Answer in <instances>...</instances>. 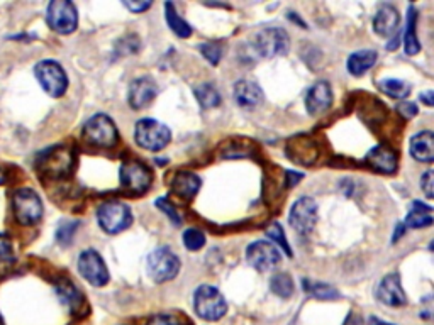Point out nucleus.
I'll list each match as a JSON object with an SVG mask.
<instances>
[{"label":"nucleus","mask_w":434,"mask_h":325,"mask_svg":"<svg viewBox=\"0 0 434 325\" xmlns=\"http://www.w3.org/2000/svg\"><path fill=\"white\" fill-rule=\"evenodd\" d=\"M13 209L14 217L22 225L38 224L41 221L42 212H45L41 198L33 188H19L15 191L13 197Z\"/></svg>","instance_id":"nucleus-3"},{"label":"nucleus","mask_w":434,"mask_h":325,"mask_svg":"<svg viewBox=\"0 0 434 325\" xmlns=\"http://www.w3.org/2000/svg\"><path fill=\"white\" fill-rule=\"evenodd\" d=\"M84 138L99 148H112L117 143V127L105 113L90 117L84 125Z\"/></svg>","instance_id":"nucleus-8"},{"label":"nucleus","mask_w":434,"mask_h":325,"mask_svg":"<svg viewBox=\"0 0 434 325\" xmlns=\"http://www.w3.org/2000/svg\"><path fill=\"white\" fill-rule=\"evenodd\" d=\"M3 182H6V173H3L2 168H0V185H2Z\"/></svg>","instance_id":"nucleus-46"},{"label":"nucleus","mask_w":434,"mask_h":325,"mask_svg":"<svg viewBox=\"0 0 434 325\" xmlns=\"http://www.w3.org/2000/svg\"><path fill=\"white\" fill-rule=\"evenodd\" d=\"M146 325H189L185 319L180 315H173V313H156L148 320Z\"/></svg>","instance_id":"nucleus-38"},{"label":"nucleus","mask_w":434,"mask_h":325,"mask_svg":"<svg viewBox=\"0 0 434 325\" xmlns=\"http://www.w3.org/2000/svg\"><path fill=\"white\" fill-rule=\"evenodd\" d=\"M304 288L309 295H312L318 300H336L339 299L338 290L327 283H319V281H304Z\"/></svg>","instance_id":"nucleus-31"},{"label":"nucleus","mask_w":434,"mask_h":325,"mask_svg":"<svg viewBox=\"0 0 434 325\" xmlns=\"http://www.w3.org/2000/svg\"><path fill=\"white\" fill-rule=\"evenodd\" d=\"M410 156L421 163H433L434 159V139L431 131H422L412 136L409 143Z\"/></svg>","instance_id":"nucleus-21"},{"label":"nucleus","mask_w":434,"mask_h":325,"mask_svg":"<svg viewBox=\"0 0 434 325\" xmlns=\"http://www.w3.org/2000/svg\"><path fill=\"white\" fill-rule=\"evenodd\" d=\"M158 95V87L150 77H141L132 80V84L129 85V93L127 100L134 111H141V109L148 107L151 102L155 100V97Z\"/></svg>","instance_id":"nucleus-15"},{"label":"nucleus","mask_w":434,"mask_h":325,"mask_svg":"<svg viewBox=\"0 0 434 325\" xmlns=\"http://www.w3.org/2000/svg\"><path fill=\"white\" fill-rule=\"evenodd\" d=\"M421 102L422 104H426L428 105V107H433V104H434V95H433V92H424V93H421Z\"/></svg>","instance_id":"nucleus-45"},{"label":"nucleus","mask_w":434,"mask_h":325,"mask_svg":"<svg viewBox=\"0 0 434 325\" xmlns=\"http://www.w3.org/2000/svg\"><path fill=\"white\" fill-rule=\"evenodd\" d=\"M97 221L107 234H119L132 224V212L126 203L111 200L99 207Z\"/></svg>","instance_id":"nucleus-5"},{"label":"nucleus","mask_w":434,"mask_h":325,"mask_svg":"<svg viewBox=\"0 0 434 325\" xmlns=\"http://www.w3.org/2000/svg\"><path fill=\"white\" fill-rule=\"evenodd\" d=\"M377 299L382 303L389 305V307H402L408 303V296H405L404 288L401 285V278L397 273L394 275H387L378 283L377 287Z\"/></svg>","instance_id":"nucleus-17"},{"label":"nucleus","mask_w":434,"mask_h":325,"mask_svg":"<svg viewBox=\"0 0 434 325\" xmlns=\"http://www.w3.org/2000/svg\"><path fill=\"white\" fill-rule=\"evenodd\" d=\"M56 290H58V295H60L61 301L68 305L72 310H77V308L82 305V301H84V296H82V293L78 292V288L72 283V281H68V280L60 281Z\"/></svg>","instance_id":"nucleus-30"},{"label":"nucleus","mask_w":434,"mask_h":325,"mask_svg":"<svg viewBox=\"0 0 434 325\" xmlns=\"http://www.w3.org/2000/svg\"><path fill=\"white\" fill-rule=\"evenodd\" d=\"M421 188L424 190V195L428 198H433V171H426L421 178Z\"/></svg>","instance_id":"nucleus-42"},{"label":"nucleus","mask_w":434,"mask_h":325,"mask_svg":"<svg viewBox=\"0 0 434 325\" xmlns=\"http://www.w3.org/2000/svg\"><path fill=\"white\" fill-rule=\"evenodd\" d=\"M78 225H80V222L77 221H63L60 225H58V230H56V241L60 242L61 246H68L70 242H72L73 236H75Z\"/></svg>","instance_id":"nucleus-33"},{"label":"nucleus","mask_w":434,"mask_h":325,"mask_svg":"<svg viewBox=\"0 0 434 325\" xmlns=\"http://www.w3.org/2000/svg\"><path fill=\"white\" fill-rule=\"evenodd\" d=\"M194 93L202 109H214L221 105V93L212 84H201L195 87Z\"/></svg>","instance_id":"nucleus-28"},{"label":"nucleus","mask_w":434,"mask_h":325,"mask_svg":"<svg viewBox=\"0 0 434 325\" xmlns=\"http://www.w3.org/2000/svg\"><path fill=\"white\" fill-rule=\"evenodd\" d=\"M171 139L170 129L156 119H141L134 125V141L148 151H162Z\"/></svg>","instance_id":"nucleus-2"},{"label":"nucleus","mask_w":434,"mask_h":325,"mask_svg":"<svg viewBox=\"0 0 434 325\" xmlns=\"http://www.w3.org/2000/svg\"><path fill=\"white\" fill-rule=\"evenodd\" d=\"M194 310L201 319L216 322L228 312V301L216 287L201 285L194 293Z\"/></svg>","instance_id":"nucleus-1"},{"label":"nucleus","mask_w":434,"mask_h":325,"mask_svg":"<svg viewBox=\"0 0 434 325\" xmlns=\"http://www.w3.org/2000/svg\"><path fill=\"white\" fill-rule=\"evenodd\" d=\"M288 156L300 164H312L318 158V150L311 143V139L295 138L288 144Z\"/></svg>","instance_id":"nucleus-23"},{"label":"nucleus","mask_w":434,"mask_h":325,"mask_svg":"<svg viewBox=\"0 0 434 325\" xmlns=\"http://www.w3.org/2000/svg\"><path fill=\"white\" fill-rule=\"evenodd\" d=\"M397 111L404 119H410V117L417 116V107L412 102H401V104L397 105Z\"/></svg>","instance_id":"nucleus-41"},{"label":"nucleus","mask_w":434,"mask_h":325,"mask_svg":"<svg viewBox=\"0 0 434 325\" xmlns=\"http://www.w3.org/2000/svg\"><path fill=\"white\" fill-rule=\"evenodd\" d=\"M398 22H401V17L396 7L390 3H382L373 17V31L378 36L390 38L397 33Z\"/></svg>","instance_id":"nucleus-18"},{"label":"nucleus","mask_w":434,"mask_h":325,"mask_svg":"<svg viewBox=\"0 0 434 325\" xmlns=\"http://www.w3.org/2000/svg\"><path fill=\"white\" fill-rule=\"evenodd\" d=\"M343 325H363V320H362V317H359L357 312H350V315L346 317L345 324H343Z\"/></svg>","instance_id":"nucleus-44"},{"label":"nucleus","mask_w":434,"mask_h":325,"mask_svg":"<svg viewBox=\"0 0 434 325\" xmlns=\"http://www.w3.org/2000/svg\"><path fill=\"white\" fill-rule=\"evenodd\" d=\"M165 9H166V13H165L166 24L171 29V33L177 34V36L182 38V39L190 38L192 36V27H190L189 22H185L182 17H180L177 9L173 7V3L166 2Z\"/></svg>","instance_id":"nucleus-27"},{"label":"nucleus","mask_w":434,"mask_h":325,"mask_svg":"<svg viewBox=\"0 0 434 325\" xmlns=\"http://www.w3.org/2000/svg\"><path fill=\"white\" fill-rule=\"evenodd\" d=\"M270 290L280 299H288L294 293V280L287 273H279L270 280Z\"/></svg>","instance_id":"nucleus-32"},{"label":"nucleus","mask_w":434,"mask_h":325,"mask_svg":"<svg viewBox=\"0 0 434 325\" xmlns=\"http://www.w3.org/2000/svg\"><path fill=\"white\" fill-rule=\"evenodd\" d=\"M246 260L258 271H270V269L277 268L281 256L280 251L272 242L256 241L251 242L248 246V249H246Z\"/></svg>","instance_id":"nucleus-13"},{"label":"nucleus","mask_w":434,"mask_h":325,"mask_svg":"<svg viewBox=\"0 0 434 325\" xmlns=\"http://www.w3.org/2000/svg\"><path fill=\"white\" fill-rule=\"evenodd\" d=\"M201 178L190 171H180L175 175L173 182H171V188L175 193L182 198H194L197 195L199 188H201Z\"/></svg>","instance_id":"nucleus-22"},{"label":"nucleus","mask_w":434,"mask_h":325,"mask_svg":"<svg viewBox=\"0 0 434 325\" xmlns=\"http://www.w3.org/2000/svg\"><path fill=\"white\" fill-rule=\"evenodd\" d=\"M46 21L54 33L72 34L78 26L75 3L68 0H53L46 10Z\"/></svg>","instance_id":"nucleus-9"},{"label":"nucleus","mask_w":434,"mask_h":325,"mask_svg":"<svg viewBox=\"0 0 434 325\" xmlns=\"http://www.w3.org/2000/svg\"><path fill=\"white\" fill-rule=\"evenodd\" d=\"M199 49H201L202 56H204L206 60H209L210 65H219V61H221L222 58V46L219 45V42L207 41L204 45L199 46Z\"/></svg>","instance_id":"nucleus-35"},{"label":"nucleus","mask_w":434,"mask_h":325,"mask_svg":"<svg viewBox=\"0 0 434 325\" xmlns=\"http://www.w3.org/2000/svg\"><path fill=\"white\" fill-rule=\"evenodd\" d=\"M288 222L299 234H304V236L311 234L316 227V222H318V203L311 197L299 198L292 205L290 214H288Z\"/></svg>","instance_id":"nucleus-12"},{"label":"nucleus","mask_w":434,"mask_h":325,"mask_svg":"<svg viewBox=\"0 0 434 325\" xmlns=\"http://www.w3.org/2000/svg\"><path fill=\"white\" fill-rule=\"evenodd\" d=\"M377 58H378L377 51H373V49L357 51V53L350 54V58H348V63H346L348 72H350L353 77L365 75L371 66L377 63Z\"/></svg>","instance_id":"nucleus-24"},{"label":"nucleus","mask_w":434,"mask_h":325,"mask_svg":"<svg viewBox=\"0 0 434 325\" xmlns=\"http://www.w3.org/2000/svg\"><path fill=\"white\" fill-rule=\"evenodd\" d=\"M138 49H139V38L134 36V34H129V36L121 39V41L117 42L116 53L123 54V56H129V54H134Z\"/></svg>","instance_id":"nucleus-37"},{"label":"nucleus","mask_w":434,"mask_h":325,"mask_svg":"<svg viewBox=\"0 0 434 325\" xmlns=\"http://www.w3.org/2000/svg\"><path fill=\"white\" fill-rule=\"evenodd\" d=\"M416 24H417V13L414 7H409L408 24H405V34H404V48L405 54H409V56H416L421 51V42L416 34Z\"/></svg>","instance_id":"nucleus-25"},{"label":"nucleus","mask_w":434,"mask_h":325,"mask_svg":"<svg viewBox=\"0 0 434 325\" xmlns=\"http://www.w3.org/2000/svg\"><path fill=\"white\" fill-rule=\"evenodd\" d=\"M234 100L243 109H256L263 102V90L251 80H240L234 85Z\"/></svg>","instance_id":"nucleus-19"},{"label":"nucleus","mask_w":434,"mask_h":325,"mask_svg":"<svg viewBox=\"0 0 434 325\" xmlns=\"http://www.w3.org/2000/svg\"><path fill=\"white\" fill-rule=\"evenodd\" d=\"M156 207H158V209L162 210V212L165 214L168 219H170L171 224L182 225V219H180V214L177 212V209L173 207V203L168 200V198H158V200H156Z\"/></svg>","instance_id":"nucleus-39"},{"label":"nucleus","mask_w":434,"mask_h":325,"mask_svg":"<svg viewBox=\"0 0 434 325\" xmlns=\"http://www.w3.org/2000/svg\"><path fill=\"white\" fill-rule=\"evenodd\" d=\"M373 325H394V324L383 322V320H373Z\"/></svg>","instance_id":"nucleus-47"},{"label":"nucleus","mask_w":434,"mask_h":325,"mask_svg":"<svg viewBox=\"0 0 434 325\" xmlns=\"http://www.w3.org/2000/svg\"><path fill=\"white\" fill-rule=\"evenodd\" d=\"M253 48L263 58L280 56L290 48V38L281 27H265L253 38Z\"/></svg>","instance_id":"nucleus-6"},{"label":"nucleus","mask_w":434,"mask_h":325,"mask_svg":"<svg viewBox=\"0 0 434 325\" xmlns=\"http://www.w3.org/2000/svg\"><path fill=\"white\" fill-rule=\"evenodd\" d=\"M78 271L92 287H105L109 283V269L100 254L93 249H87L78 257Z\"/></svg>","instance_id":"nucleus-11"},{"label":"nucleus","mask_w":434,"mask_h":325,"mask_svg":"<svg viewBox=\"0 0 434 325\" xmlns=\"http://www.w3.org/2000/svg\"><path fill=\"white\" fill-rule=\"evenodd\" d=\"M180 271V260L170 248H158L148 256V275L156 283L173 280Z\"/></svg>","instance_id":"nucleus-7"},{"label":"nucleus","mask_w":434,"mask_h":325,"mask_svg":"<svg viewBox=\"0 0 434 325\" xmlns=\"http://www.w3.org/2000/svg\"><path fill=\"white\" fill-rule=\"evenodd\" d=\"M334 95H332L331 85L326 80H319L307 90L306 109L311 116H320L332 105Z\"/></svg>","instance_id":"nucleus-16"},{"label":"nucleus","mask_w":434,"mask_h":325,"mask_svg":"<svg viewBox=\"0 0 434 325\" xmlns=\"http://www.w3.org/2000/svg\"><path fill=\"white\" fill-rule=\"evenodd\" d=\"M183 244L189 251H199L204 248L206 244V236L202 230L199 229H187L183 232Z\"/></svg>","instance_id":"nucleus-34"},{"label":"nucleus","mask_w":434,"mask_h":325,"mask_svg":"<svg viewBox=\"0 0 434 325\" xmlns=\"http://www.w3.org/2000/svg\"><path fill=\"white\" fill-rule=\"evenodd\" d=\"M124 6H126L127 9L131 10V13L139 14V13H144V10L150 9L153 3L151 2H131V0H124Z\"/></svg>","instance_id":"nucleus-43"},{"label":"nucleus","mask_w":434,"mask_h":325,"mask_svg":"<svg viewBox=\"0 0 434 325\" xmlns=\"http://www.w3.org/2000/svg\"><path fill=\"white\" fill-rule=\"evenodd\" d=\"M121 185L127 191L143 193L151 185V171L139 161H127L121 166Z\"/></svg>","instance_id":"nucleus-14"},{"label":"nucleus","mask_w":434,"mask_h":325,"mask_svg":"<svg viewBox=\"0 0 434 325\" xmlns=\"http://www.w3.org/2000/svg\"><path fill=\"white\" fill-rule=\"evenodd\" d=\"M13 244H10L9 237L0 234V260L7 261V260H13Z\"/></svg>","instance_id":"nucleus-40"},{"label":"nucleus","mask_w":434,"mask_h":325,"mask_svg":"<svg viewBox=\"0 0 434 325\" xmlns=\"http://www.w3.org/2000/svg\"><path fill=\"white\" fill-rule=\"evenodd\" d=\"M0 325H3V320H2V317H0Z\"/></svg>","instance_id":"nucleus-48"},{"label":"nucleus","mask_w":434,"mask_h":325,"mask_svg":"<svg viewBox=\"0 0 434 325\" xmlns=\"http://www.w3.org/2000/svg\"><path fill=\"white\" fill-rule=\"evenodd\" d=\"M433 224V209L429 205H422L419 202L412 203V210L405 217V225L412 229L429 227Z\"/></svg>","instance_id":"nucleus-26"},{"label":"nucleus","mask_w":434,"mask_h":325,"mask_svg":"<svg viewBox=\"0 0 434 325\" xmlns=\"http://www.w3.org/2000/svg\"><path fill=\"white\" fill-rule=\"evenodd\" d=\"M34 75H36L42 90L54 99L63 95L68 88V77H66L63 66L53 60L39 61L34 66Z\"/></svg>","instance_id":"nucleus-4"},{"label":"nucleus","mask_w":434,"mask_h":325,"mask_svg":"<svg viewBox=\"0 0 434 325\" xmlns=\"http://www.w3.org/2000/svg\"><path fill=\"white\" fill-rule=\"evenodd\" d=\"M378 88L382 93L392 97V99H405L410 93V85L404 80H396V78H385L378 81Z\"/></svg>","instance_id":"nucleus-29"},{"label":"nucleus","mask_w":434,"mask_h":325,"mask_svg":"<svg viewBox=\"0 0 434 325\" xmlns=\"http://www.w3.org/2000/svg\"><path fill=\"white\" fill-rule=\"evenodd\" d=\"M38 166L45 175L52 176V178H61L72 171L73 154L63 146L49 148L39 156Z\"/></svg>","instance_id":"nucleus-10"},{"label":"nucleus","mask_w":434,"mask_h":325,"mask_svg":"<svg viewBox=\"0 0 434 325\" xmlns=\"http://www.w3.org/2000/svg\"><path fill=\"white\" fill-rule=\"evenodd\" d=\"M366 163L373 168L375 171L383 175H392L397 170V156L390 148L383 146H375L373 150L369 151L366 154Z\"/></svg>","instance_id":"nucleus-20"},{"label":"nucleus","mask_w":434,"mask_h":325,"mask_svg":"<svg viewBox=\"0 0 434 325\" xmlns=\"http://www.w3.org/2000/svg\"><path fill=\"white\" fill-rule=\"evenodd\" d=\"M267 236L272 239V244H279L281 249L285 251V253H287V256H292V251H290V246H288V242H287V237H285V234H284V229H281V225L280 224H272L268 227V230H267Z\"/></svg>","instance_id":"nucleus-36"}]
</instances>
